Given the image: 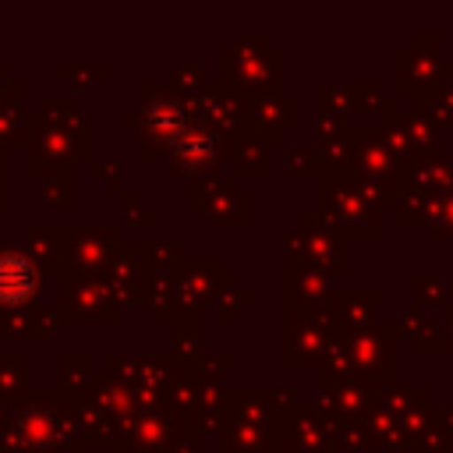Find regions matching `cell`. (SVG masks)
I'll return each instance as SVG.
<instances>
[{
    "label": "cell",
    "mask_w": 453,
    "mask_h": 453,
    "mask_svg": "<svg viewBox=\"0 0 453 453\" xmlns=\"http://www.w3.org/2000/svg\"><path fill=\"white\" fill-rule=\"evenodd\" d=\"M35 290V269L25 255H0V301L18 304Z\"/></svg>",
    "instance_id": "obj_1"
}]
</instances>
